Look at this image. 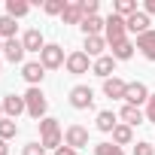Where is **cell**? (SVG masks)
<instances>
[{
  "label": "cell",
  "mask_w": 155,
  "mask_h": 155,
  "mask_svg": "<svg viewBox=\"0 0 155 155\" xmlns=\"http://www.w3.org/2000/svg\"><path fill=\"white\" fill-rule=\"evenodd\" d=\"M125 25H128V34H137V37H140V34H146V31H152V28H149V15H146L143 9H140V12H134L131 18H125Z\"/></svg>",
  "instance_id": "obj_14"
},
{
  "label": "cell",
  "mask_w": 155,
  "mask_h": 155,
  "mask_svg": "<svg viewBox=\"0 0 155 155\" xmlns=\"http://www.w3.org/2000/svg\"><path fill=\"white\" fill-rule=\"evenodd\" d=\"M113 143H116V146H131V143H134V128H128V125L119 122V125L113 128Z\"/></svg>",
  "instance_id": "obj_20"
},
{
  "label": "cell",
  "mask_w": 155,
  "mask_h": 155,
  "mask_svg": "<svg viewBox=\"0 0 155 155\" xmlns=\"http://www.w3.org/2000/svg\"><path fill=\"white\" fill-rule=\"evenodd\" d=\"M110 49H113V58H116V61H128V58L134 55L137 43H131V40H122V43H113Z\"/></svg>",
  "instance_id": "obj_21"
},
{
  "label": "cell",
  "mask_w": 155,
  "mask_h": 155,
  "mask_svg": "<svg viewBox=\"0 0 155 155\" xmlns=\"http://www.w3.org/2000/svg\"><path fill=\"white\" fill-rule=\"evenodd\" d=\"M91 73H94V76H101V79H110V76L116 73V58H113V55L97 58V61L91 64Z\"/></svg>",
  "instance_id": "obj_13"
},
{
  "label": "cell",
  "mask_w": 155,
  "mask_h": 155,
  "mask_svg": "<svg viewBox=\"0 0 155 155\" xmlns=\"http://www.w3.org/2000/svg\"><path fill=\"white\" fill-rule=\"evenodd\" d=\"M70 107L73 110H91L94 107V91L88 85H73L70 88Z\"/></svg>",
  "instance_id": "obj_5"
},
{
  "label": "cell",
  "mask_w": 155,
  "mask_h": 155,
  "mask_svg": "<svg viewBox=\"0 0 155 155\" xmlns=\"http://www.w3.org/2000/svg\"><path fill=\"white\" fill-rule=\"evenodd\" d=\"M125 88H128V82L119 79V76H110V79H104V94L113 97V101H125Z\"/></svg>",
  "instance_id": "obj_11"
},
{
  "label": "cell",
  "mask_w": 155,
  "mask_h": 155,
  "mask_svg": "<svg viewBox=\"0 0 155 155\" xmlns=\"http://www.w3.org/2000/svg\"><path fill=\"white\" fill-rule=\"evenodd\" d=\"M134 155H155V146L146 143V140H140V143L134 146Z\"/></svg>",
  "instance_id": "obj_31"
},
{
  "label": "cell",
  "mask_w": 155,
  "mask_h": 155,
  "mask_svg": "<svg viewBox=\"0 0 155 155\" xmlns=\"http://www.w3.org/2000/svg\"><path fill=\"white\" fill-rule=\"evenodd\" d=\"M21 155H46V149H43V143L34 140V143H28V146L21 149Z\"/></svg>",
  "instance_id": "obj_32"
},
{
  "label": "cell",
  "mask_w": 155,
  "mask_h": 155,
  "mask_svg": "<svg viewBox=\"0 0 155 155\" xmlns=\"http://www.w3.org/2000/svg\"><path fill=\"white\" fill-rule=\"evenodd\" d=\"M31 12V3H25V0H6V15L9 18H25Z\"/></svg>",
  "instance_id": "obj_23"
},
{
  "label": "cell",
  "mask_w": 155,
  "mask_h": 155,
  "mask_svg": "<svg viewBox=\"0 0 155 155\" xmlns=\"http://www.w3.org/2000/svg\"><path fill=\"white\" fill-rule=\"evenodd\" d=\"M3 55H6V61L21 64V61H25V46H21V40H18V37H15V40H6V43H3Z\"/></svg>",
  "instance_id": "obj_16"
},
{
  "label": "cell",
  "mask_w": 155,
  "mask_h": 155,
  "mask_svg": "<svg viewBox=\"0 0 155 155\" xmlns=\"http://www.w3.org/2000/svg\"><path fill=\"white\" fill-rule=\"evenodd\" d=\"M104 40H107V46L128 40V25H125V18H122V15H116V12H110V15H107V25H104Z\"/></svg>",
  "instance_id": "obj_2"
},
{
  "label": "cell",
  "mask_w": 155,
  "mask_h": 155,
  "mask_svg": "<svg viewBox=\"0 0 155 155\" xmlns=\"http://www.w3.org/2000/svg\"><path fill=\"white\" fill-rule=\"evenodd\" d=\"M21 97H25L28 116H31V119H37V122H43V119H46V110H49V101H46L43 88H28Z\"/></svg>",
  "instance_id": "obj_1"
},
{
  "label": "cell",
  "mask_w": 155,
  "mask_h": 155,
  "mask_svg": "<svg viewBox=\"0 0 155 155\" xmlns=\"http://www.w3.org/2000/svg\"><path fill=\"white\" fill-rule=\"evenodd\" d=\"M40 64H43L46 70H58V67L67 64V55H64V49H61L58 43H46V49L40 52Z\"/></svg>",
  "instance_id": "obj_3"
},
{
  "label": "cell",
  "mask_w": 155,
  "mask_h": 155,
  "mask_svg": "<svg viewBox=\"0 0 155 155\" xmlns=\"http://www.w3.org/2000/svg\"><path fill=\"white\" fill-rule=\"evenodd\" d=\"M79 6H82V15L88 18V15H97V9H101V0H79Z\"/></svg>",
  "instance_id": "obj_30"
},
{
  "label": "cell",
  "mask_w": 155,
  "mask_h": 155,
  "mask_svg": "<svg viewBox=\"0 0 155 155\" xmlns=\"http://www.w3.org/2000/svg\"><path fill=\"white\" fill-rule=\"evenodd\" d=\"M82 6L79 3H67V9H64V15H61V21L64 25H82Z\"/></svg>",
  "instance_id": "obj_22"
},
{
  "label": "cell",
  "mask_w": 155,
  "mask_h": 155,
  "mask_svg": "<svg viewBox=\"0 0 155 155\" xmlns=\"http://www.w3.org/2000/svg\"><path fill=\"white\" fill-rule=\"evenodd\" d=\"M119 122H122V125H128V128H137V125H143V122H146V113H143L140 107L125 104V107H122V113H119Z\"/></svg>",
  "instance_id": "obj_10"
},
{
  "label": "cell",
  "mask_w": 155,
  "mask_h": 155,
  "mask_svg": "<svg viewBox=\"0 0 155 155\" xmlns=\"http://www.w3.org/2000/svg\"><path fill=\"white\" fill-rule=\"evenodd\" d=\"M55 155H76V149H70V146H61V149H55Z\"/></svg>",
  "instance_id": "obj_35"
},
{
  "label": "cell",
  "mask_w": 155,
  "mask_h": 155,
  "mask_svg": "<svg viewBox=\"0 0 155 155\" xmlns=\"http://www.w3.org/2000/svg\"><path fill=\"white\" fill-rule=\"evenodd\" d=\"M0 119H3V101H0Z\"/></svg>",
  "instance_id": "obj_37"
},
{
  "label": "cell",
  "mask_w": 155,
  "mask_h": 155,
  "mask_svg": "<svg viewBox=\"0 0 155 155\" xmlns=\"http://www.w3.org/2000/svg\"><path fill=\"white\" fill-rule=\"evenodd\" d=\"M0 52H3V40H0Z\"/></svg>",
  "instance_id": "obj_38"
},
{
  "label": "cell",
  "mask_w": 155,
  "mask_h": 155,
  "mask_svg": "<svg viewBox=\"0 0 155 155\" xmlns=\"http://www.w3.org/2000/svg\"><path fill=\"white\" fill-rule=\"evenodd\" d=\"M64 9H67V0H46L43 3L46 15H64Z\"/></svg>",
  "instance_id": "obj_28"
},
{
  "label": "cell",
  "mask_w": 155,
  "mask_h": 155,
  "mask_svg": "<svg viewBox=\"0 0 155 155\" xmlns=\"http://www.w3.org/2000/svg\"><path fill=\"white\" fill-rule=\"evenodd\" d=\"M113 12L122 15V18H131V15L140 12V9H137V0H116V3H113Z\"/></svg>",
  "instance_id": "obj_25"
},
{
  "label": "cell",
  "mask_w": 155,
  "mask_h": 155,
  "mask_svg": "<svg viewBox=\"0 0 155 155\" xmlns=\"http://www.w3.org/2000/svg\"><path fill=\"white\" fill-rule=\"evenodd\" d=\"M137 49L143 52L146 61H155V31H146L137 37Z\"/></svg>",
  "instance_id": "obj_17"
},
{
  "label": "cell",
  "mask_w": 155,
  "mask_h": 155,
  "mask_svg": "<svg viewBox=\"0 0 155 155\" xmlns=\"http://www.w3.org/2000/svg\"><path fill=\"white\" fill-rule=\"evenodd\" d=\"M143 113H146V122H152V125H155V94H149V101H146V110H143Z\"/></svg>",
  "instance_id": "obj_33"
},
{
  "label": "cell",
  "mask_w": 155,
  "mask_h": 155,
  "mask_svg": "<svg viewBox=\"0 0 155 155\" xmlns=\"http://www.w3.org/2000/svg\"><path fill=\"white\" fill-rule=\"evenodd\" d=\"M91 64H94V61H91L82 49H76V52L67 55V64H64V67H67V73H73V76H82V73L91 70Z\"/></svg>",
  "instance_id": "obj_4"
},
{
  "label": "cell",
  "mask_w": 155,
  "mask_h": 155,
  "mask_svg": "<svg viewBox=\"0 0 155 155\" xmlns=\"http://www.w3.org/2000/svg\"><path fill=\"white\" fill-rule=\"evenodd\" d=\"M15 31H18V25H15V18H9V15H0V40H15Z\"/></svg>",
  "instance_id": "obj_24"
},
{
  "label": "cell",
  "mask_w": 155,
  "mask_h": 155,
  "mask_svg": "<svg viewBox=\"0 0 155 155\" xmlns=\"http://www.w3.org/2000/svg\"><path fill=\"white\" fill-rule=\"evenodd\" d=\"M21 46H25V52H43L46 49V40H43V34L37 31V28H31V31H25V37H21Z\"/></svg>",
  "instance_id": "obj_12"
},
{
  "label": "cell",
  "mask_w": 155,
  "mask_h": 155,
  "mask_svg": "<svg viewBox=\"0 0 155 155\" xmlns=\"http://www.w3.org/2000/svg\"><path fill=\"white\" fill-rule=\"evenodd\" d=\"M21 113H28V107H25V97H18V94H3V116L15 122Z\"/></svg>",
  "instance_id": "obj_9"
},
{
  "label": "cell",
  "mask_w": 155,
  "mask_h": 155,
  "mask_svg": "<svg viewBox=\"0 0 155 155\" xmlns=\"http://www.w3.org/2000/svg\"><path fill=\"white\" fill-rule=\"evenodd\" d=\"M21 76H25V82H28L31 88H40V82L46 79V67H43L40 61H25V64H21Z\"/></svg>",
  "instance_id": "obj_8"
},
{
  "label": "cell",
  "mask_w": 155,
  "mask_h": 155,
  "mask_svg": "<svg viewBox=\"0 0 155 155\" xmlns=\"http://www.w3.org/2000/svg\"><path fill=\"white\" fill-rule=\"evenodd\" d=\"M149 88H146V82H128V88H125V104H131V107H143L146 101H149Z\"/></svg>",
  "instance_id": "obj_7"
},
{
  "label": "cell",
  "mask_w": 155,
  "mask_h": 155,
  "mask_svg": "<svg viewBox=\"0 0 155 155\" xmlns=\"http://www.w3.org/2000/svg\"><path fill=\"white\" fill-rule=\"evenodd\" d=\"M37 125H40V137H49V134H58V131H61L58 119H52V116H46V119L37 122Z\"/></svg>",
  "instance_id": "obj_27"
},
{
  "label": "cell",
  "mask_w": 155,
  "mask_h": 155,
  "mask_svg": "<svg viewBox=\"0 0 155 155\" xmlns=\"http://www.w3.org/2000/svg\"><path fill=\"white\" fill-rule=\"evenodd\" d=\"M94 125H97V131L113 134V128L119 125V116H116L113 110H101V113H97V119H94Z\"/></svg>",
  "instance_id": "obj_18"
},
{
  "label": "cell",
  "mask_w": 155,
  "mask_h": 155,
  "mask_svg": "<svg viewBox=\"0 0 155 155\" xmlns=\"http://www.w3.org/2000/svg\"><path fill=\"white\" fill-rule=\"evenodd\" d=\"M143 12L146 15H155V0H143Z\"/></svg>",
  "instance_id": "obj_34"
},
{
  "label": "cell",
  "mask_w": 155,
  "mask_h": 155,
  "mask_svg": "<svg viewBox=\"0 0 155 155\" xmlns=\"http://www.w3.org/2000/svg\"><path fill=\"white\" fill-rule=\"evenodd\" d=\"M104 25H107V18H101V15H88V18H82V34L85 37H104Z\"/></svg>",
  "instance_id": "obj_15"
},
{
  "label": "cell",
  "mask_w": 155,
  "mask_h": 155,
  "mask_svg": "<svg viewBox=\"0 0 155 155\" xmlns=\"http://www.w3.org/2000/svg\"><path fill=\"white\" fill-rule=\"evenodd\" d=\"M104 49H107V40H104V37H85V49H82V52H85L88 58H94V61L104 58Z\"/></svg>",
  "instance_id": "obj_19"
},
{
  "label": "cell",
  "mask_w": 155,
  "mask_h": 155,
  "mask_svg": "<svg viewBox=\"0 0 155 155\" xmlns=\"http://www.w3.org/2000/svg\"><path fill=\"white\" fill-rule=\"evenodd\" d=\"M64 146H70V149H85L88 146V128H82V125H70L67 131H64Z\"/></svg>",
  "instance_id": "obj_6"
},
{
  "label": "cell",
  "mask_w": 155,
  "mask_h": 155,
  "mask_svg": "<svg viewBox=\"0 0 155 155\" xmlns=\"http://www.w3.org/2000/svg\"><path fill=\"white\" fill-rule=\"evenodd\" d=\"M0 155H9V146H6V140H0Z\"/></svg>",
  "instance_id": "obj_36"
},
{
  "label": "cell",
  "mask_w": 155,
  "mask_h": 155,
  "mask_svg": "<svg viewBox=\"0 0 155 155\" xmlns=\"http://www.w3.org/2000/svg\"><path fill=\"white\" fill-rule=\"evenodd\" d=\"M94 155H122V146H116V143H97Z\"/></svg>",
  "instance_id": "obj_29"
},
{
  "label": "cell",
  "mask_w": 155,
  "mask_h": 155,
  "mask_svg": "<svg viewBox=\"0 0 155 155\" xmlns=\"http://www.w3.org/2000/svg\"><path fill=\"white\" fill-rule=\"evenodd\" d=\"M0 70H3V67H0Z\"/></svg>",
  "instance_id": "obj_39"
},
{
  "label": "cell",
  "mask_w": 155,
  "mask_h": 155,
  "mask_svg": "<svg viewBox=\"0 0 155 155\" xmlns=\"http://www.w3.org/2000/svg\"><path fill=\"white\" fill-rule=\"evenodd\" d=\"M15 134H18V125H15L12 119L3 116V119H0V140H12Z\"/></svg>",
  "instance_id": "obj_26"
}]
</instances>
